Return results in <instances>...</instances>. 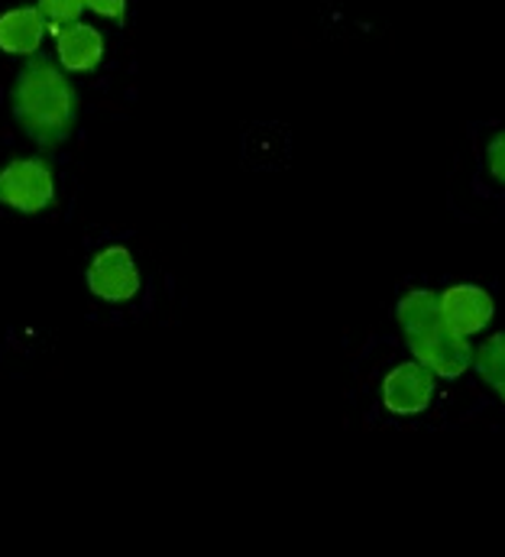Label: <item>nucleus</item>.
<instances>
[{
  "label": "nucleus",
  "mask_w": 505,
  "mask_h": 557,
  "mask_svg": "<svg viewBox=\"0 0 505 557\" xmlns=\"http://www.w3.org/2000/svg\"><path fill=\"white\" fill-rule=\"evenodd\" d=\"M36 10L42 13L46 29H59V26L78 23L85 13V3L82 0H36Z\"/></svg>",
  "instance_id": "nucleus-11"
},
{
  "label": "nucleus",
  "mask_w": 505,
  "mask_h": 557,
  "mask_svg": "<svg viewBox=\"0 0 505 557\" xmlns=\"http://www.w3.org/2000/svg\"><path fill=\"white\" fill-rule=\"evenodd\" d=\"M10 111L20 131L39 149H56L75 134L82 98L72 78L49 55L36 52L13 78Z\"/></svg>",
  "instance_id": "nucleus-1"
},
{
  "label": "nucleus",
  "mask_w": 505,
  "mask_h": 557,
  "mask_svg": "<svg viewBox=\"0 0 505 557\" xmlns=\"http://www.w3.org/2000/svg\"><path fill=\"white\" fill-rule=\"evenodd\" d=\"M486 169H490V178L496 185L505 182V137L503 134H493V139L486 143Z\"/></svg>",
  "instance_id": "nucleus-12"
},
{
  "label": "nucleus",
  "mask_w": 505,
  "mask_h": 557,
  "mask_svg": "<svg viewBox=\"0 0 505 557\" xmlns=\"http://www.w3.org/2000/svg\"><path fill=\"white\" fill-rule=\"evenodd\" d=\"M470 367L480 373V380L496 393L505 396V337L496 331L490 334L470 357Z\"/></svg>",
  "instance_id": "nucleus-10"
},
{
  "label": "nucleus",
  "mask_w": 505,
  "mask_h": 557,
  "mask_svg": "<svg viewBox=\"0 0 505 557\" xmlns=\"http://www.w3.org/2000/svg\"><path fill=\"white\" fill-rule=\"evenodd\" d=\"M56 169L46 156H16L0 165V205L16 214H39L56 205Z\"/></svg>",
  "instance_id": "nucleus-2"
},
{
  "label": "nucleus",
  "mask_w": 505,
  "mask_h": 557,
  "mask_svg": "<svg viewBox=\"0 0 505 557\" xmlns=\"http://www.w3.org/2000/svg\"><path fill=\"white\" fill-rule=\"evenodd\" d=\"M85 282H88V292L108 305H124L133 301L143 288V276H139V267L133 260V253L126 250L124 244H111V247H101L88 270H85Z\"/></svg>",
  "instance_id": "nucleus-3"
},
{
  "label": "nucleus",
  "mask_w": 505,
  "mask_h": 557,
  "mask_svg": "<svg viewBox=\"0 0 505 557\" xmlns=\"http://www.w3.org/2000/svg\"><path fill=\"white\" fill-rule=\"evenodd\" d=\"M46 39V20L36 3H20L0 13V52L7 55H36Z\"/></svg>",
  "instance_id": "nucleus-8"
},
{
  "label": "nucleus",
  "mask_w": 505,
  "mask_h": 557,
  "mask_svg": "<svg viewBox=\"0 0 505 557\" xmlns=\"http://www.w3.org/2000/svg\"><path fill=\"white\" fill-rule=\"evenodd\" d=\"M438 376L431 370H424L418 360H405L395 363L385 376H382V406L389 416H421L431 409L434 393H438Z\"/></svg>",
  "instance_id": "nucleus-6"
},
{
  "label": "nucleus",
  "mask_w": 505,
  "mask_h": 557,
  "mask_svg": "<svg viewBox=\"0 0 505 557\" xmlns=\"http://www.w3.org/2000/svg\"><path fill=\"white\" fill-rule=\"evenodd\" d=\"M52 33H56V59H59L56 65L65 75H91L101 69L108 39L95 23L78 20V23L59 26Z\"/></svg>",
  "instance_id": "nucleus-7"
},
{
  "label": "nucleus",
  "mask_w": 505,
  "mask_h": 557,
  "mask_svg": "<svg viewBox=\"0 0 505 557\" xmlns=\"http://www.w3.org/2000/svg\"><path fill=\"white\" fill-rule=\"evenodd\" d=\"M395 318H398V327L408 337H418L431 327L441 324V308H438V292L434 288H411L398 298L395 305Z\"/></svg>",
  "instance_id": "nucleus-9"
},
{
  "label": "nucleus",
  "mask_w": 505,
  "mask_h": 557,
  "mask_svg": "<svg viewBox=\"0 0 505 557\" xmlns=\"http://www.w3.org/2000/svg\"><path fill=\"white\" fill-rule=\"evenodd\" d=\"M438 308L441 321L451 331H457L460 337H477L493 324L496 298L477 282H457L438 292Z\"/></svg>",
  "instance_id": "nucleus-5"
},
{
  "label": "nucleus",
  "mask_w": 505,
  "mask_h": 557,
  "mask_svg": "<svg viewBox=\"0 0 505 557\" xmlns=\"http://www.w3.org/2000/svg\"><path fill=\"white\" fill-rule=\"evenodd\" d=\"M405 344H408L411 357L441 380H457L470 370V357H473L470 337H460L444 321L418 337H408Z\"/></svg>",
  "instance_id": "nucleus-4"
},
{
  "label": "nucleus",
  "mask_w": 505,
  "mask_h": 557,
  "mask_svg": "<svg viewBox=\"0 0 505 557\" xmlns=\"http://www.w3.org/2000/svg\"><path fill=\"white\" fill-rule=\"evenodd\" d=\"M85 10L104 16V20H114V23H124L126 16V0H82Z\"/></svg>",
  "instance_id": "nucleus-13"
}]
</instances>
